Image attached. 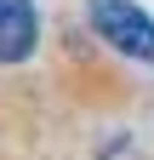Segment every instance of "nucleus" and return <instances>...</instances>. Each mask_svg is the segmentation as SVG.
Masks as SVG:
<instances>
[{"label": "nucleus", "instance_id": "obj_1", "mask_svg": "<svg viewBox=\"0 0 154 160\" xmlns=\"http://www.w3.org/2000/svg\"><path fill=\"white\" fill-rule=\"evenodd\" d=\"M91 29H97L114 52L137 57V63H154V17L131 0H91Z\"/></svg>", "mask_w": 154, "mask_h": 160}, {"label": "nucleus", "instance_id": "obj_2", "mask_svg": "<svg viewBox=\"0 0 154 160\" xmlns=\"http://www.w3.org/2000/svg\"><path fill=\"white\" fill-rule=\"evenodd\" d=\"M40 40L34 0H0V63H23Z\"/></svg>", "mask_w": 154, "mask_h": 160}]
</instances>
